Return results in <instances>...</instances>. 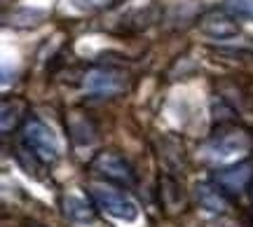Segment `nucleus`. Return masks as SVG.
<instances>
[{
  "instance_id": "1",
  "label": "nucleus",
  "mask_w": 253,
  "mask_h": 227,
  "mask_svg": "<svg viewBox=\"0 0 253 227\" xmlns=\"http://www.w3.org/2000/svg\"><path fill=\"white\" fill-rule=\"evenodd\" d=\"M91 199L103 213L122 223H136L138 220V204L120 188H113L108 183H94L89 185Z\"/></svg>"
},
{
  "instance_id": "2",
  "label": "nucleus",
  "mask_w": 253,
  "mask_h": 227,
  "mask_svg": "<svg viewBox=\"0 0 253 227\" xmlns=\"http://www.w3.org/2000/svg\"><path fill=\"white\" fill-rule=\"evenodd\" d=\"M24 148H28L42 164H54L59 159V143H56L54 131L40 119H26L21 129Z\"/></svg>"
},
{
  "instance_id": "3",
  "label": "nucleus",
  "mask_w": 253,
  "mask_h": 227,
  "mask_svg": "<svg viewBox=\"0 0 253 227\" xmlns=\"http://www.w3.org/2000/svg\"><path fill=\"white\" fill-rule=\"evenodd\" d=\"M91 171L99 173L101 178H106L110 183H118V185H134L136 178H134V171H131V166L115 152H99L94 159H91Z\"/></svg>"
},
{
  "instance_id": "4",
  "label": "nucleus",
  "mask_w": 253,
  "mask_h": 227,
  "mask_svg": "<svg viewBox=\"0 0 253 227\" xmlns=\"http://www.w3.org/2000/svg\"><path fill=\"white\" fill-rule=\"evenodd\" d=\"M249 150H251V138L242 131H235V134H227V136L213 141L207 148V154L213 162H232L237 154L249 152Z\"/></svg>"
},
{
  "instance_id": "5",
  "label": "nucleus",
  "mask_w": 253,
  "mask_h": 227,
  "mask_svg": "<svg viewBox=\"0 0 253 227\" xmlns=\"http://www.w3.org/2000/svg\"><path fill=\"white\" fill-rule=\"evenodd\" d=\"M84 89L96 96H113L125 89V77L120 73L106 71V68H96L84 75Z\"/></svg>"
},
{
  "instance_id": "6",
  "label": "nucleus",
  "mask_w": 253,
  "mask_h": 227,
  "mask_svg": "<svg viewBox=\"0 0 253 227\" xmlns=\"http://www.w3.org/2000/svg\"><path fill=\"white\" fill-rule=\"evenodd\" d=\"M253 178V166L249 162L235 164L230 169H220L216 171V183L220 188H225L230 192H242Z\"/></svg>"
},
{
  "instance_id": "7",
  "label": "nucleus",
  "mask_w": 253,
  "mask_h": 227,
  "mask_svg": "<svg viewBox=\"0 0 253 227\" xmlns=\"http://www.w3.org/2000/svg\"><path fill=\"white\" fill-rule=\"evenodd\" d=\"M202 31H204L209 38L230 40V38H237L239 26H237L230 17H225V14H209V17L202 21Z\"/></svg>"
},
{
  "instance_id": "8",
  "label": "nucleus",
  "mask_w": 253,
  "mask_h": 227,
  "mask_svg": "<svg viewBox=\"0 0 253 227\" xmlns=\"http://www.w3.org/2000/svg\"><path fill=\"white\" fill-rule=\"evenodd\" d=\"M195 197H197L199 206L207 209L209 213H223L227 209V199L223 197V192L216 190L211 183H197L195 185Z\"/></svg>"
},
{
  "instance_id": "9",
  "label": "nucleus",
  "mask_w": 253,
  "mask_h": 227,
  "mask_svg": "<svg viewBox=\"0 0 253 227\" xmlns=\"http://www.w3.org/2000/svg\"><path fill=\"white\" fill-rule=\"evenodd\" d=\"M63 213L66 218L75 220V223H91L94 220V211L89 209L87 201L78 199V197H63Z\"/></svg>"
},
{
  "instance_id": "10",
  "label": "nucleus",
  "mask_w": 253,
  "mask_h": 227,
  "mask_svg": "<svg viewBox=\"0 0 253 227\" xmlns=\"http://www.w3.org/2000/svg\"><path fill=\"white\" fill-rule=\"evenodd\" d=\"M225 12L235 19L253 21V0H225Z\"/></svg>"
},
{
  "instance_id": "11",
  "label": "nucleus",
  "mask_w": 253,
  "mask_h": 227,
  "mask_svg": "<svg viewBox=\"0 0 253 227\" xmlns=\"http://www.w3.org/2000/svg\"><path fill=\"white\" fill-rule=\"evenodd\" d=\"M75 9L80 12H99V9H106L110 5H115L118 0H68Z\"/></svg>"
},
{
  "instance_id": "12",
  "label": "nucleus",
  "mask_w": 253,
  "mask_h": 227,
  "mask_svg": "<svg viewBox=\"0 0 253 227\" xmlns=\"http://www.w3.org/2000/svg\"><path fill=\"white\" fill-rule=\"evenodd\" d=\"M26 227H45V225H38V223H26Z\"/></svg>"
}]
</instances>
